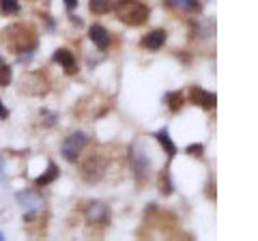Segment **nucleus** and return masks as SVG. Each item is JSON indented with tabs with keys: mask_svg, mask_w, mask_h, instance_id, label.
Segmentation results:
<instances>
[{
	"mask_svg": "<svg viewBox=\"0 0 258 241\" xmlns=\"http://www.w3.org/2000/svg\"><path fill=\"white\" fill-rule=\"evenodd\" d=\"M7 43L13 47L15 54L32 52L37 47V30L30 24H13L7 30Z\"/></svg>",
	"mask_w": 258,
	"mask_h": 241,
	"instance_id": "f257e3e1",
	"label": "nucleus"
},
{
	"mask_svg": "<svg viewBox=\"0 0 258 241\" xmlns=\"http://www.w3.org/2000/svg\"><path fill=\"white\" fill-rule=\"evenodd\" d=\"M114 13L116 18L127 24V26H140L149 20V7L140 3V0H118L114 5Z\"/></svg>",
	"mask_w": 258,
	"mask_h": 241,
	"instance_id": "f03ea898",
	"label": "nucleus"
},
{
	"mask_svg": "<svg viewBox=\"0 0 258 241\" xmlns=\"http://www.w3.org/2000/svg\"><path fill=\"white\" fill-rule=\"evenodd\" d=\"M86 134L84 132H76V134H71V136H67L64 138V142H62V157L67 159V162H71V164H76L78 162V157H80V153L84 151V147H86Z\"/></svg>",
	"mask_w": 258,
	"mask_h": 241,
	"instance_id": "7ed1b4c3",
	"label": "nucleus"
},
{
	"mask_svg": "<svg viewBox=\"0 0 258 241\" xmlns=\"http://www.w3.org/2000/svg\"><path fill=\"white\" fill-rule=\"evenodd\" d=\"M18 203L20 207L24 209V222H30L32 218H35V213H37V209L43 205V200L41 196L37 194V192H32V190H26V192H18Z\"/></svg>",
	"mask_w": 258,
	"mask_h": 241,
	"instance_id": "20e7f679",
	"label": "nucleus"
},
{
	"mask_svg": "<svg viewBox=\"0 0 258 241\" xmlns=\"http://www.w3.org/2000/svg\"><path fill=\"white\" fill-rule=\"evenodd\" d=\"M84 215H86V222L88 224H108V220H110V211H108V205L106 203H91L86 207V211H84Z\"/></svg>",
	"mask_w": 258,
	"mask_h": 241,
	"instance_id": "39448f33",
	"label": "nucleus"
},
{
	"mask_svg": "<svg viewBox=\"0 0 258 241\" xmlns=\"http://www.w3.org/2000/svg\"><path fill=\"white\" fill-rule=\"evenodd\" d=\"M103 170H106V164L101 162V157H97V155H91L84 162L82 166V174H84V179L86 181H99L101 176H103Z\"/></svg>",
	"mask_w": 258,
	"mask_h": 241,
	"instance_id": "423d86ee",
	"label": "nucleus"
},
{
	"mask_svg": "<svg viewBox=\"0 0 258 241\" xmlns=\"http://www.w3.org/2000/svg\"><path fill=\"white\" fill-rule=\"evenodd\" d=\"M166 39H168L166 30L157 28V30H153V33H149L147 37H142V47L144 50H151V52H157L159 47L166 43Z\"/></svg>",
	"mask_w": 258,
	"mask_h": 241,
	"instance_id": "0eeeda50",
	"label": "nucleus"
},
{
	"mask_svg": "<svg viewBox=\"0 0 258 241\" xmlns=\"http://www.w3.org/2000/svg\"><path fill=\"white\" fill-rule=\"evenodd\" d=\"M189 95H191V101L196 103V106H203L205 110H211V108H215V93H209V91H205V88H196L194 86L191 91H189Z\"/></svg>",
	"mask_w": 258,
	"mask_h": 241,
	"instance_id": "6e6552de",
	"label": "nucleus"
},
{
	"mask_svg": "<svg viewBox=\"0 0 258 241\" xmlns=\"http://www.w3.org/2000/svg\"><path fill=\"white\" fill-rule=\"evenodd\" d=\"M52 58L56 63H60V67L64 69V74H76L78 67H76V58H74V54H71V50H67V47H60V50H56Z\"/></svg>",
	"mask_w": 258,
	"mask_h": 241,
	"instance_id": "1a4fd4ad",
	"label": "nucleus"
},
{
	"mask_svg": "<svg viewBox=\"0 0 258 241\" xmlns=\"http://www.w3.org/2000/svg\"><path fill=\"white\" fill-rule=\"evenodd\" d=\"M88 37H91V41L99 47V50H108L110 47V33L99 24H93L91 30H88Z\"/></svg>",
	"mask_w": 258,
	"mask_h": 241,
	"instance_id": "9d476101",
	"label": "nucleus"
},
{
	"mask_svg": "<svg viewBox=\"0 0 258 241\" xmlns=\"http://www.w3.org/2000/svg\"><path fill=\"white\" fill-rule=\"evenodd\" d=\"M58 174H60L58 166H56L54 162H50V164H47V170H45L41 176H37V179H35V186H37V188H41V186H50V183H54L56 179H58Z\"/></svg>",
	"mask_w": 258,
	"mask_h": 241,
	"instance_id": "9b49d317",
	"label": "nucleus"
},
{
	"mask_svg": "<svg viewBox=\"0 0 258 241\" xmlns=\"http://www.w3.org/2000/svg\"><path fill=\"white\" fill-rule=\"evenodd\" d=\"M170 7L179 11H185V13H200L203 11V5H200V0H168Z\"/></svg>",
	"mask_w": 258,
	"mask_h": 241,
	"instance_id": "f8f14e48",
	"label": "nucleus"
},
{
	"mask_svg": "<svg viewBox=\"0 0 258 241\" xmlns=\"http://www.w3.org/2000/svg\"><path fill=\"white\" fill-rule=\"evenodd\" d=\"M155 138L159 140V144H161V147H164L166 149V153H168V157H174L176 155V147H174V142L170 140V134H168V130H166V127H164V130H159L157 134H155Z\"/></svg>",
	"mask_w": 258,
	"mask_h": 241,
	"instance_id": "ddd939ff",
	"label": "nucleus"
},
{
	"mask_svg": "<svg viewBox=\"0 0 258 241\" xmlns=\"http://www.w3.org/2000/svg\"><path fill=\"white\" fill-rule=\"evenodd\" d=\"M166 101H168V108H170L172 112H179L183 108V93L181 91H174V93H166Z\"/></svg>",
	"mask_w": 258,
	"mask_h": 241,
	"instance_id": "4468645a",
	"label": "nucleus"
},
{
	"mask_svg": "<svg viewBox=\"0 0 258 241\" xmlns=\"http://www.w3.org/2000/svg\"><path fill=\"white\" fill-rule=\"evenodd\" d=\"M172 181H170V172H168V170H164V172H161V176H159V192H161V194H164V196H168V194H172Z\"/></svg>",
	"mask_w": 258,
	"mask_h": 241,
	"instance_id": "2eb2a0df",
	"label": "nucleus"
},
{
	"mask_svg": "<svg viewBox=\"0 0 258 241\" xmlns=\"http://www.w3.org/2000/svg\"><path fill=\"white\" fill-rule=\"evenodd\" d=\"M88 7L93 13H108L112 9V0H91Z\"/></svg>",
	"mask_w": 258,
	"mask_h": 241,
	"instance_id": "dca6fc26",
	"label": "nucleus"
},
{
	"mask_svg": "<svg viewBox=\"0 0 258 241\" xmlns=\"http://www.w3.org/2000/svg\"><path fill=\"white\" fill-rule=\"evenodd\" d=\"M11 80H13V69L9 67V65H0V86H9L11 84Z\"/></svg>",
	"mask_w": 258,
	"mask_h": 241,
	"instance_id": "f3484780",
	"label": "nucleus"
},
{
	"mask_svg": "<svg viewBox=\"0 0 258 241\" xmlns=\"http://www.w3.org/2000/svg\"><path fill=\"white\" fill-rule=\"evenodd\" d=\"M0 9H3L5 15L20 13V3H18V0H0Z\"/></svg>",
	"mask_w": 258,
	"mask_h": 241,
	"instance_id": "a211bd4d",
	"label": "nucleus"
},
{
	"mask_svg": "<svg viewBox=\"0 0 258 241\" xmlns=\"http://www.w3.org/2000/svg\"><path fill=\"white\" fill-rule=\"evenodd\" d=\"M203 151H205V147H203V144H189V147L185 149V153H189V155H196V157H200V155H203Z\"/></svg>",
	"mask_w": 258,
	"mask_h": 241,
	"instance_id": "6ab92c4d",
	"label": "nucleus"
},
{
	"mask_svg": "<svg viewBox=\"0 0 258 241\" xmlns=\"http://www.w3.org/2000/svg\"><path fill=\"white\" fill-rule=\"evenodd\" d=\"M41 116L45 118V125H54V123H56V114H52V112L43 110V112H41Z\"/></svg>",
	"mask_w": 258,
	"mask_h": 241,
	"instance_id": "aec40b11",
	"label": "nucleus"
},
{
	"mask_svg": "<svg viewBox=\"0 0 258 241\" xmlns=\"http://www.w3.org/2000/svg\"><path fill=\"white\" fill-rule=\"evenodd\" d=\"M64 7H67L69 11H74L76 7H78V0H64Z\"/></svg>",
	"mask_w": 258,
	"mask_h": 241,
	"instance_id": "412c9836",
	"label": "nucleus"
},
{
	"mask_svg": "<svg viewBox=\"0 0 258 241\" xmlns=\"http://www.w3.org/2000/svg\"><path fill=\"white\" fill-rule=\"evenodd\" d=\"M0 118H3V120H5V118H9V110L3 106V101H0Z\"/></svg>",
	"mask_w": 258,
	"mask_h": 241,
	"instance_id": "4be33fe9",
	"label": "nucleus"
},
{
	"mask_svg": "<svg viewBox=\"0 0 258 241\" xmlns=\"http://www.w3.org/2000/svg\"><path fill=\"white\" fill-rule=\"evenodd\" d=\"M0 176H3V164H0Z\"/></svg>",
	"mask_w": 258,
	"mask_h": 241,
	"instance_id": "5701e85b",
	"label": "nucleus"
},
{
	"mask_svg": "<svg viewBox=\"0 0 258 241\" xmlns=\"http://www.w3.org/2000/svg\"><path fill=\"white\" fill-rule=\"evenodd\" d=\"M0 65H3V56H0Z\"/></svg>",
	"mask_w": 258,
	"mask_h": 241,
	"instance_id": "b1692460",
	"label": "nucleus"
}]
</instances>
